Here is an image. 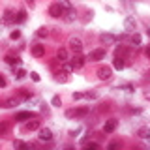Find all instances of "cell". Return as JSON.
I'll use <instances>...</instances> for the list:
<instances>
[{
    "label": "cell",
    "instance_id": "6da1fadb",
    "mask_svg": "<svg viewBox=\"0 0 150 150\" xmlns=\"http://www.w3.org/2000/svg\"><path fill=\"white\" fill-rule=\"evenodd\" d=\"M88 111H90V107H81V109H69V111H66V116H68V118H77V116H84V115H88Z\"/></svg>",
    "mask_w": 150,
    "mask_h": 150
},
{
    "label": "cell",
    "instance_id": "7a4b0ae2",
    "mask_svg": "<svg viewBox=\"0 0 150 150\" xmlns=\"http://www.w3.org/2000/svg\"><path fill=\"white\" fill-rule=\"evenodd\" d=\"M69 49H71L75 54H81V51H83L81 40H77V38H71V40H69Z\"/></svg>",
    "mask_w": 150,
    "mask_h": 150
},
{
    "label": "cell",
    "instance_id": "3957f363",
    "mask_svg": "<svg viewBox=\"0 0 150 150\" xmlns=\"http://www.w3.org/2000/svg\"><path fill=\"white\" fill-rule=\"evenodd\" d=\"M124 28H126V32H131V34L135 32V28H137V23H135V19L131 17V15L124 19Z\"/></svg>",
    "mask_w": 150,
    "mask_h": 150
},
{
    "label": "cell",
    "instance_id": "277c9868",
    "mask_svg": "<svg viewBox=\"0 0 150 150\" xmlns=\"http://www.w3.org/2000/svg\"><path fill=\"white\" fill-rule=\"evenodd\" d=\"M98 77H100L101 81H109V79L112 77V69L107 68V66H105V68H100V69H98Z\"/></svg>",
    "mask_w": 150,
    "mask_h": 150
},
{
    "label": "cell",
    "instance_id": "5b68a950",
    "mask_svg": "<svg viewBox=\"0 0 150 150\" xmlns=\"http://www.w3.org/2000/svg\"><path fill=\"white\" fill-rule=\"evenodd\" d=\"M62 13H64V8L60 6L58 2L53 4V6L49 8V15H51V17H62Z\"/></svg>",
    "mask_w": 150,
    "mask_h": 150
},
{
    "label": "cell",
    "instance_id": "8992f818",
    "mask_svg": "<svg viewBox=\"0 0 150 150\" xmlns=\"http://www.w3.org/2000/svg\"><path fill=\"white\" fill-rule=\"evenodd\" d=\"M62 17H64V21H66V23H73L75 19H77V11H75L73 8H68V9H66V11L62 13Z\"/></svg>",
    "mask_w": 150,
    "mask_h": 150
},
{
    "label": "cell",
    "instance_id": "52a82bcc",
    "mask_svg": "<svg viewBox=\"0 0 150 150\" xmlns=\"http://www.w3.org/2000/svg\"><path fill=\"white\" fill-rule=\"evenodd\" d=\"M105 49H96V51H92L90 54H88V58L86 60H103L105 58Z\"/></svg>",
    "mask_w": 150,
    "mask_h": 150
},
{
    "label": "cell",
    "instance_id": "ba28073f",
    "mask_svg": "<svg viewBox=\"0 0 150 150\" xmlns=\"http://www.w3.org/2000/svg\"><path fill=\"white\" fill-rule=\"evenodd\" d=\"M116 126H118V120L111 118V120L105 122V126H103V131H105V133H112V131L116 129Z\"/></svg>",
    "mask_w": 150,
    "mask_h": 150
},
{
    "label": "cell",
    "instance_id": "9c48e42d",
    "mask_svg": "<svg viewBox=\"0 0 150 150\" xmlns=\"http://www.w3.org/2000/svg\"><path fill=\"white\" fill-rule=\"evenodd\" d=\"M40 141H51L53 139V131H51L49 128H40Z\"/></svg>",
    "mask_w": 150,
    "mask_h": 150
},
{
    "label": "cell",
    "instance_id": "30bf717a",
    "mask_svg": "<svg viewBox=\"0 0 150 150\" xmlns=\"http://www.w3.org/2000/svg\"><path fill=\"white\" fill-rule=\"evenodd\" d=\"M9 23H15V15H13L11 9H6L2 17V25H9Z\"/></svg>",
    "mask_w": 150,
    "mask_h": 150
},
{
    "label": "cell",
    "instance_id": "8fae6325",
    "mask_svg": "<svg viewBox=\"0 0 150 150\" xmlns=\"http://www.w3.org/2000/svg\"><path fill=\"white\" fill-rule=\"evenodd\" d=\"M32 54L34 56H43L45 54V45H41V43H36V45H32Z\"/></svg>",
    "mask_w": 150,
    "mask_h": 150
},
{
    "label": "cell",
    "instance_id": "7c38bea8",
    "mask_svg": "<svg viewBox=\"0 0 150 150\" xmlns=\"http://www.w3.org/2000/svg\"><path fill=\"white\" fill-rule=\"evenodd\" d=\"M71 66H73V69H81L83 66H84V58H83L81 54L73 56V58H71Z\"/></svg>",
    "mask_w": 150,
    "mask_h": 150
},
{
    "label": "cell",
    "instance_id": "4fadbf2b",
    "mask_svg": "<svg viewBox=\"0 0 150 150\" xmlns=\"http://www.w3.org/2000/svg\"><path fill=\"white\" fill-rule=\"evenodd\" d=\"M30 118H36V115H34V112H30V111H23V112H19V115L15 116V120H19V122L30 120Z\"/></svg>",
    "mask_w": 150,
    "mask_h": 150
},
{
    "label": "cell",
    "instance_id": "5bb4252c",
    "mask_svg": "<svg viewBox=\"0 0 150 150\" xmlns=\"http://www.w3.org/2000/svg\"><path fill=\"white\" fill-rule=\"evenodd\" d=\"M100 40H101V43H105V45H112L116 41V36H112V34H101Z\"/></svg>",
    "mask_w": 150,
    "mask_h": 150
},
{
    "label": "cell",
    "instance_id": "9a60e30c",
    "mask_svg": "<svg viewBox=\"0 0 150 150\" xmlns=\"http://www.w3.org/2000/svg\"><path fill=\"white\" fill-rule=\"evenodd\" d=\"M137 135L141 139H144V141H150V128H139Z\"/></svg>",
    "mask_w": 150,
    "mask_h": 150
},
{
    "label": "cell",
    "instance_id": "2e32d148",
    "mask_svg": "<svg viewBox=\"0 0 150 150\" xmlns=\"http://www.w3.org/2000/svg\"><path fill=\"white\" fill-rule=\"evenodd\" d=\"M112 66H115V69H124L126 68V62H124V58H122V56H116L115 62H112Z\"/></svg>",
    "mask_w": 150,
    "mask_h": 150
},
{
    "label": "cell",
    "instance_id": "e0dca14e",
    "mask_svg": "<svg viewBox=\"0 0 150 150\" xmlns=\"http://www.w3.org/2000/svg\"><path fill=\"white\" fill-rule=\"evenodd\" d=\"M25 129H28V131H34V129H40V122H38V120H32V122H28V124L25 126Z\"/></svg>",
    "mask_w": 150,
    "mask_h": 150
},
{
    "label": "cell",
    "instance_id": "ac0fdd59",
    "mask_svg": "<svg viewBox=\"0 0 150 150\" xmlns=\"http://www.w3.org/2000/svg\"><path fill=\"white\" fill-rule=\"evenodd\" d=\"M56 56H58L60 62H66V60H68V51H66V49H60L58 53H56Z\"/></svg>",
    "mask_w": 150,
    "mask_h": 150
},
{
    "label": "cell",
    "instance_id": "d6986e66",
    "mask_svg": "<svg viewBox=\"0 0 150 150\" xmlns=\"http://www.w3.org/2000/svg\"><path fill=\"white\" fill-rule=\"evenodd\" d=\"M25 21H26V11L21 9V11L17 13V17H15V23H25Z\"/></svg>",
    "mask_w": 150,
    "mask_h": 150
},
{
    "label": "cell",
    "instance_id": "ffe728a7",
    "mask_svg": "<svg viewBox=\"0 0 150 150\" xmlns=\"http://www.w3.org/2000/svg\"><path fill=\"white\" fill-rule=\"evenodd\" d=\"M129 41L133 45H141V36L137 34V32H133V34H131V38H129Z\"/></svg>",
    "mask_w": 150,
    "mask_h": 150
},
{
    "label": "cell",
    "instance_id": "44dd1931",
    "mask_svg": "<svg viewBox=\"0 0 150 150\" xmlns=\"http://www.w3.org/2000/svg\"><path fill=\"white\" fill-rule=\"evenodd\" d=\"M83 98H86V100H96V98H98V92H96V90H92V92L88 90V92L83 94Z\"/></svg>",
    "mask_w": 150,
    "mask_h": 150
},
{
    "label": "cell",
    "instance_id": "7402d4cb",
    "mask_svg": "<svg viewBox=\"0 0 150 150\" xmlns=\"http://www.w3.org/2000/svg\"><path fill=\"white\" fill-rule=\"evenodd\" d=\"M6 62L9 64V66H19V64H21V60H19V58H15V56H6Z\"/></svg>",
    "mask_w": 150,
    "mask_h": 150
},
{
    "label": "cell",
    "instance_id": "603a6c76",
    "mask_svg": "<svg viewBox=\"0 0 150 150\" xmlns=\"http://www.w3.org/2000/svg\"><path fill=\"white\" fill-rule=\"evenodd\" d=\"M17 105V100H6L2 103V107H6V109H9V107H15Z\"/></svg>",
    "mask_w": 150,
    "mask_h": 150
},
{
    "label": "cell",
    "instance_id": "cb8c5ba5",
    "mask_svg": "<svg viewBox=\"0 0 150 150\" xmlns=\"http://www.w3.org/2000/svg\"><path fill=\"white\" fill-rule=\"evenodd\" d=\"M51 105H53V107H60V105H62V101H60V96H53V100H51Z\"/></svg>",
    "mask_w": 150,
    "mask_h": 150
},
{
    "label": "cell",
    "instance_id": "d4e9b609",
    "mask_svg": "<svg viewBox=\"0 0 150 150\" xmlns=\"http://www.w3.org/2000/svg\"><path fill=\"white\" fill-rule=\"evenodd\" d=\"M36 34H38V36H40V38H45L47 34H49V30H47V28H45V26H41V28H38V32H36Z\"/></svg>",
    "mask_w": 150,
    "mask_h": 150
},
{
    "label": "cell",
    "instance_id": "484cf974",
    "mask_svg": "<svg viewBox=\"0 0 150 150\" xmlns=\"http://www.w3.org/2000/svg\"><path fill=\"white\" fill-rule=\"evenodd\" d=\"M13 146H17V148H28V146H30V144L23 143V141H15V143H13Z\"/></svg>",
    "mask_w": 150,
    "mask_h": 150
},
{
    "label": "cell",
    "instance_id": "4316f807",
    "mask_svg": "<svg viewBox=\"0 0 150 150\" xmlns=\"http://www.w3.org/2000/svg\"><path fill=\"white\" fill-rule=\"evenodd\" d=\"M62 69H64V73H71V71H73L71 62H69V64H64V66H62Z\"/></svg>",
    "mask_w": 150,
    "mask_h": 150
},
{
    "label": "cell",
    "instance_id": "83f0119b",
    "mask_svg": "<svg viewBox=\"0 0 150 150\" xmlns=\"http://www.w3.org/2000/svg\"><path fill=\"white\" fill-rule=\"evenodd\" d=\"M9 38H11V40H19V38H21V32H19V30H13L11 34H9Z\"/></svg>",
    "mask_w": 150,
    "mask_h": 150
},
{
    "label": "cell",
    "instance_id": "f1b7e54d",
    "mask_svg": "<svg viewBox=\"0 0 150 150\" xmlns=\"http://www.w3.org/2000/svg\"><path fill=\"white\" fill-rule=\"evenodd\" d=\"M60 6H62V8H66V9H68V8H71V4H69V0H60Z\"/></svg>",
    "mask_w": 150,
    "mask_h": 150
},
{
    "label": "cell",
    "instance_id": "f546056e",
    "mask_svg": "<svg viewBox=\"0 0 150 150\" xmlns=\"http://www.w3.org/2000/svg\"><path fill=\"white\" fill-rule=\"evenodd\" d=\"M122 88H124L126 92H133L135 88H133V84H122Z\"/></svg>",
    "mask_w": 150,
    "mask_h": 150
},
{
    "label": "cell",
    "instance_id": "4dcf8cb0",
    "mask_svg": "<svg viewBox=\"0 0 150 150\" xmlns=\"http://www.w3.org/2000/svg\"><path fill=\"white\" fill-rule=\"evenodd\" d=\"M79 133H81V128H77V129H71V131H69V137H77Z\"/></svg>",
    "mask_w": 150,
    "mask_h": 150
},
{
    "label": "cell",
    "instance_id": "1f68e13d",
    "mask_svg": "<svg viewBox=\"0 0 150 150\" xmlns=\"http://www.w3.org/2000/svg\"><path fill=\"white\" fill-rule=\"evenodd\" d=\"M30 79H32L34 83H38V81H40V75H38L36 71H32V73H30Z\"/></svg>",
    "mask_w": 150,
    "mask_h": 150
},
{
    "label": "cell",
    "instance_id": "d6a6232c",
    "mask_svg": "<svg viewBox=\"0 0 150 150\" xmlns=\"http://www.w3.org/2000/svg\"><path fill=\"white\" fill-rule=\"evenodd\" d=\"M25 75H26L25 69H19V71H17V79H25Z\"/></svg>",
    "mask_w": 150,
    "mask_h": 150
},
{
    "label": "cell",
    "instance_id": "836d02e7",
    "mask_svg": "<svg viewBox=\"0 0 150 150\" xmlns=\"http://www.w3.org/2000/svg\"><path fill=\"white\" fill-rule=\"evenodd\" d=\"M84 146H86V148H98L100 144H98V143H84Z\"/></svg>",
    "mask_w": 150,
    "mask_h": 150
},
{
    "label": "cell",
    "instance_id": "e575fe53",
    "mask_svg": "<svg viewBox=\"0 0 150 150\" xmlns=\"http://www.w3.org/2000/svg\"><path fill=\"white\" fill-rule=\"evenodd\" d=\"M128 40V34H120V36H116V41H126Z\"/></svg>",
    "mask_w": 150,
    "mask_h": 150
},
{
    "label": "cell",
    "instance_id": "d590c367",
    "mask_svg": "<svg viewBox=\"0 0 150 150\" xmlns=\"http://www.w3.org/2000/svg\"><path fill=\"white\" fill-rule=\"evenodd\" d=\"M81 98H83L81 92H73V100H81Z\"/></svg>",
    "mask_w": 150,
    "mask_h": 150
},
{
    "label": "cell",
    "instance_id": "8d00e7d4",
    "mask_svg": "<svg viewBox=\"0 0 150 150\" xmlns=\"http://www.w3.org/2000/svg\"><path fill=\"white\" fill-rule=\"evenodd\" d=\"M2 86H6V79H4L2 75H0V88H2Z\"/></svg>",
    "mask_w": 150,
    "mask_h": 150
},
{
    "label": "cell",
    "instance_id": "74e56055",
    "mask_svg": "<svg viewBox=\"0 0 150 150\" xmlns=\"http://www.w3.org/2000/svg\"><path fill=\"white\" fill-rule=\"evenodd\" d=\"M54 79H56V81H58V83H64V81H66V77H60V75H56Z\"/></svg>",
    "mask_w": 150,
    "mask_h": 150
},
{
    "label": "cell",
    "instance_id": "f35d334b",
    "mask_svg": "<svg viewBox=\"0 0 150 150\" xmlns=\"http://www.w3.org/2000/svg\"><path fill=\"white\" fill-rule=\"evenodd\" d=\"M144 54H146L148 58H150V47H146V51H144Z\"/></svg>",
    "mask_w": 150,
    "mask_h": 150
},
{
    "label": "cell",
    "instance_id": "ab89813d",
    "mask_svg": "<svg viewBox=\"0 0 150 150\" xmlns=\"http://www.w3.org/2000/svg\"><path fill=\"white\" fill-rule=\"evenodd\" d=\"M144 98H146V100H150V92H146V94H144Z\"/></svg>",
    "mask_w": 150,
    "mask_h": 150
},
{
    "label": "cell",
    "instance_id": "60d3db41",
    "mask_svg": "<svg viewBox=\"0 0 150 150\" xmlns=\"http://www.w3.org/2000/svg\"><path fill=\"white\" fill-rule=\"evenodd\" d=\"M26 2H28V4H30V6H32V4H34V0H26Z\"/></svg>",
    "mask_w": 150,
    "mask_h": 150
},
{
    "label": "cell",
    "instance_id": "b9f144b4",
    "mask_svg": "<svg viewBox=\"0 0 150 150\" xmlns=\"http://www.w3.org/2000/svg\"><path fill=\"white\" fill-rule=\"evenodd\" d=\"M146 34H148V38H150V28H148V30H146Z\"/></svg>",
    "mask_w": 150,
    "mask_h": 150
}]
</instances>
